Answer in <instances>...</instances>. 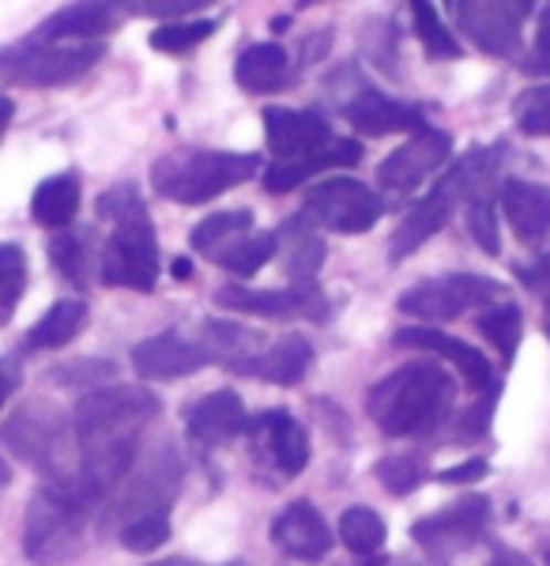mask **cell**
Listing matches in <instances>:
<instances>
[{
	"mask_svg": "<svg viewBox=\"0 0 550 566\" xmlns=\"http://www.w3.org/2000/svg\"><path fill=\"white\" fill-rule=\"evenodd\" d=\"M162 400L148 386H103L80 397L72 427L80 442V480L98 499L136 469L144 427L159 416Z\"/></svg>",
	"mask_w": 550,
	"mask_h": 566,
	"instance_id": "obj_1",
	"label": "cell"
},
{
	"mask_svg": "<svg viewBox=\"0 0 550 566\" xmlns=\"http://www.w3.org/2000/svg\"><path fill=\"white\" fill-rule=\"evenodd\" d=\"M98 216L114 219V234H109L103 258H98V276H103L106 287L151 295L155 283H159L162 253H159V234H155L148 205L140 197V186L136 181L109 186L98 197Z\"/></svg>",
	"mask_w": 550,
	"mask_h": 566,
	"instance_id": "obj_2",
	"label": "cell"
},
{
	"mask_svg": "<svg viewBox=\"0 0 550 566\" xmlns=\"http://www.w3.org/2000/svg\"><path fill=\"white\" fill-rule=\"evenodd\" d=\"M80 476L50 483L23 510V555L31 566H68L87 547V517L103 506Z\"/></svg>",
	"mask_w": 550,
	"mask_h": 566,
	"instance_id": "obj_3",
	"label": "cell"
},
{
	"mask_svg": "<svg viewBox=\"0 0 550 566\" xmlns=\"http://www.w3.org/2000/svg\"><path fill=\"white\" fill-rule=\"evenodd\" d=\"M456 400V381L437 363H408L384 374L366 397V412L389 438L430 434L448 419Z\"/></svg>",
	"mask_w": 550,
	"mask_h": 566,
	"instance_id": "obj_4",
	"label": "cell"
},
{
	"mask_svg": "<svg viewBox=\"0 0 550 566\" xmlns=\"http://www.w3.org/2000/svg\"><path fill=\"white\" fill-rule=\"evenodd\" d=\"M261 170L256 151H208L186 148L162 155L151 167V189L173 205H208V200L245 186Z\"/></svg>",
	"mask_w": 550,
	"mask_h": 566,
	"instance_id": "obj_5",
	"label": "cell"
},
{
	"mask_svg": "<svg viewBox=\"0 0 550 566\" xmlns=\"http://www.w3.org/2000/svg\"><path fill=\"white\" fill-rule=\"evenodd\" d=\"M72 438H76V427L64 419L57 405H50L42 397H31L0 423V446L12 458L39 469L42 476H50L53 483L80 476L76 442Z\"/></svg>",
	"mask_w": 550,
	"mask_h": 566,
	"instance_id": "obj_6",
	"label": "cell"
},
{
	"mask_svg": "<svg viewBox=\"0 0 550 566\" xmlns=\"http://www.w3.org/2000/svg\"><path fill=\"white\" fill-rule=\"evenodd\" d=\"M103 42H42L27 39L0 50V84L12 87H64L87 76L103 61Z\"/></svg>",
	"mask_w": 550,
	"mask_h": 566,
	"instance_id": "obj_7",
	"label": "cell"
},
{
	"mask_svg": "<svg viewBox=\"0 0 550 566\" xmlns=\"http://www.w3.org/2000/svg\"><path fill=\"white\" fill-rule=\"evenodd\" d=\"M181 476H186V461L173 446H159L148 453V461L136 464V476L125 483V491L106 506L103 525L106 528H125L136 517L148 514H170L173 499H178Z\"/></svg>",
	"mask_w": 550,
	"mask_h": 566,
	"instance_id": "obj_8",
	"label": "cell"
},
{
	"mask_svg": "<svg viewBox=\"0 0 550 566\" xmlns=\"http://www.w3.org/2000/svg\"><path fill=\"white\" fill-rule=\"evenodd\" d=\"M506 303V287L490 276H475V272H453V276H434L400 295V310L408 317H423V322H453L467 310H490Z\"/></svg>",
	"mask_w": 550,
	"mask_h": 566,
	"instance_id": "obj_9",
	"label": "cell"
},
{
	"mask_svg": "<svg viewBox=\"0 0 550 566\" xmlns=\"http://www.w3.org/2000/svg\"><path fill=\"white\" fill-rule=\"evenodd\" d=\"M490 525V499L483 495H464L456 499L453 506L437 510V514H426L411 525V541H415L434 563H448L456 559L467 547H475L487 536Z\"/></svg>",
	"mask_w": 550,
	"mask_h": 566,
	"instance_id": "obj_10",
	"label": "cell"
},
{
	"mask_svg": "<svg viewBox=\"0 0 550 566\" xmlns=\"http://www.w3.org/2000/svg\"><path fill=\"white\" fill-rule=\"evenodd\" d=\"M302 216L336 234H366L384 216V200L359 178H328L306 193Z\"/></svg>",
	"mask_w": 550,
	"mask_h": 566,
	"instance_id": "obj_11",
	"label": "cell"
},
{
	"mask_svg": "<svg viewBox=\"0 0 550 566\" xmlns=\"http://www.w3.org/2000/svg\"><path fill=\"white\" fill-rule=\"evenodd\" d=\"M456 23L479 50L494 53V57H517L520 31L531 12L528 0H461L453 4Z\"/></svg>",
	"mask_w": 550,
	"mask_h": 566,
	"instance_id": "obj_12",
	"label": "cell"
},
{
	"mask_svg": "<svg viewBox=\"0 0 550 566\" xmlns=\"http://www.w3.org/2000/svg\"><path fill=\"white\" fill-rule=\"evenodd\" d=\"M245 434H250L253 458L261 461L264 469L279 472L283 480H295L306 472L309 453H314L309 450V434L287 408H268V412L253 416Z\"/></svg>",
	"mask_w": 550,
	"mask_h": 566,
	"instance_id": "obj_13",
	"label": "cell"
},
{
	"mask_svg": "<svg viewBox=\"0 0 550 566\" xmlns=\"http://www.w3.org/2000/svg\"><path fill=\"white\" fill-rule=\"evenodd\" d=\"M215 306L234 310V314H253V317H272V322H290V317H309V322H328V303L317 291V283L309 287H219Z\"/></svg>",
	"mask_w": 550,
	"mask_h": 566,
	"instance_id": "obj_14",
	"label": "cell"
},
{
	"mask_svg": "<svg viewBox=\"0 0 550 566\" xmlns=\"http://www.w3.org/2000/svg\"><path fill=\"white\" fill-rule=\"evenodd\" d=\"M448 155H453V136L445 129H430L426 125V129L411 133L408 144H400L396 151L381 159V167H378L381 189L396 197L415 193L430 175H437V170L445 167Z\"/></svg>",
	"mask_w": 550,
	"mask_h": 566,
	"instance_id": "obj_15",
	"label": "cell"
},
{
	"mask_svg": "<svg viewBox=\"0 0 550 566\" xmlns=\"http://www.w3.org/2000/svg\"><path fill=\"white\" fill-rule=\"evenodd\" d=\"M219 355L208 348V340H192L181 328H167V333H155L148 340H140L133 348V370L144 381H173L189 378V374L212 367Z\"/></svg>",
	"mask_w": 550,
	"mask_h": 566,
	"instance_id": "obj_16",
	"label": "cell"
},
{
	"mask_svg": "<svg viewBox=\"0 0 550 566\" xmlns=\"http://www.w3.org/2000/svg\"><path fill=\"white\" fill-rule=\"evenodd\" d=\"M343 117L359 136H389V133H419L426 129V109L419 103L384 95L378 87H359L351 98L339 103Z\"/></svg>",
	"mask_w": 550,
	"mask_h": 566,
	"instance_id": "obj_17",
	"label": "cell"
},
{
	"mask_svg": "<svg viewBox=\"0 0 550 566\" xmlns=\"http://www.w3.org/2000/svg\"><path fill=\"white\" fill-rule=\"evenodd\" d=\"M264 140L279 159L314 155L336 140L332 125L320 109H290V106H264Z\"/></svg>",
	"mask_w": 550,
	"mask_h": 566,
	"instance_id": "obj_18",
	"label": "cell"
},
{
	"mask_svg": "<svg viewBox=\"0 0 550 566\" xmlns=\"http://www.w3.org/2000/svg\"><path fill=\"white\" fill-rule=\"evenodd\" d=\"M245 427H250V416H245V405L234 389L208 392L186 412V431L200 453H215L231 446L237 434H245Z\"/></svg>",
	"mask_w": 550,
	"mask_h": 566,
	"instance_id": "obj_19",
	"label": "cell"
},
{
	"mask_svg": "<svg viewBox=\"0 0 550 566\" xmlns=\"http://www.w3.org/2000/svg\"><path fill=\"white\" fill-rule=\"evenodd\" d=\"M392 344H396V348H419V352L442 355V359H448L456 370H461L464 386L472 392H490L494 386H498V381H494V367H490L487 355H483L479 348H472V344L456 340V336L437 333V328H430V325L400 328V333L392 336Z\"/></svg>",
	"mask_w": 550,
	"mask_h": 566,
	"instance_id": "obj_20",
	"label": "cell"
},
{
	"mask_svg": "<svg viewBox=\"0 0 550 566\" xmlns=\"http://www.w3.org/2000/svg\"><path fill=\"white\" fill-rule=\"evenodd\" d=\"M272 541L283 555L302 563H325L332 552V528L309 499H298L272 522Z\"/></svg>",
	"mask_w": 550,
	"mask_h": 566,
	"instance_id": "obj_21",
	"label": "cell"
},
{
	"mask_svg": "<svg viewBox=\"0 0 550 566\" xmlns=\"http://www.w3.org/2000/svg\"><path fill=\"white\" fill-rule=\"evenodd\" d=\"M501 212H506L512 234L539 253H550V186L525 178H509L498 189Z\"/></svg>",
	"mask_w": 550,
	"mask_h": 566,
	"instance_id": "obj_22",
	"label": "cell"
},
{
	"mask_svg": "<svg viewBox=\"0 0 550 566\" xmlns=\"http://www.w3.org/2000/svg\"><path fill=\"white\" fill-rule=\"evenodd\" d=\"M226 367L242 374V378L268 381V386H298L309 374V367H314V344L306 336H283L272 348L256 352L253 359H237L226 363Z\"/></svg>",
	"mask_w": 550,
	"mask_h": 566,
	"instance_id": "obj_23",
	"label": "cell"
},
{
	"mask_svg": "<svg viewBox=\"0 0 550 566\" xmlns=\"http://www.w3.org/2000/svg\"><path fill=\"white\" fill-rule=\"evenodd\" d=\"M456 205H461V200H456V197L448 193V189L442 186V181H437V186L430 189V193H426L423 200H419V205L411 208L408 216L400 219L396 231H392V242H389V261H403V258H411V253H415L419 245L434 239V234L442 231V227L448 223V219H453Z\"/></svg>",
	"mask_w": 550,
	"mask_h": 566,
	"instance_id": "obj_24",
	"label": "cell"
},
{
	"mask_svg": "<svg viewBox=\"0 0 550 566\" xmlns=\"http://www.w3.org/2000/svg\"><path fill=\"white\" fill-rule=\"evenodd\" d=\"M362 159V144L351 140V136H336L328 148H320L314 155H298V159H279V163H268L264 170V189L268 193H290L298 189L302 181H309L314 175L328 167H355Z\"/></svg>",
	"mask_w": 550,
	"mask_h": 566,
	"instance_id": "obj_25",
	"label": "cell"
},
{
	"mask_svg": "<svg viewBox=\"0 0 550 566\" xmlns=\"http://www.w3.org/2000/svg\"><path fill=\"white\" fill-rule=\"evenodd\" d=\"M121 27V8L114 4H68L61 12L45 15L34 27V39L42 42H103Z\"/></svg>",
	"mask_w": 550,
	"mask_h": 566,
	"instance_id": "obj_26",
	"label": "cell"
},
{
	"mask_svg": "<svg viewBox=\"0 0 550 566\" xmlns=\"http://www.w3.org/2000/svg\"><path fill=\"white\" fill-rule=\"evenodd\" d=\"M290 53L283 50L279 42H253L237 53L234 61V80L242 91L250 95H272V91L287 87L290 84Z\"/></svg>",
	"mask_w": 550,
	"mask_h": 566,
	"instance_id": "obj_27",
	"label": "cell"
},
{
	"mask_svg": "<svg viewBox=\"0 0 550 566\" xmlns=\"http://www.w3.org/2000/svg\"><path fill=\"white\" fill-rule=\"evenodd\" d=\"M91 322V310L80 298H61L57 306H50L39 317V325L23 336V352H57L64 344H72Z\"/></svg>",
	"mask_w": 550,
	"mask_h": 566,
	"instance_id": "obj_28",
	"label": "cell"
},
{
	"mask_svg": "<svg viewBox=\"0 0 550 566\" xmlns=\"http://www.w3.org/2000/svg\"><path fill=\"white\" fill-rule=\"evenodd\" d=\"M306 223H309L306 216H295L275 231V239L283 245V258H287L283 269H287V276L302 283V287H309L320 272V264H325V242H320Z\"/></svg>",
	"mask_w": 550,
	"mask_h": 566,
	"instance_id": "obj_29",
	"label": "cell"
},
{
	"mask_svg": "<svg viewBox=\"0 0 550 566\" xmlns=\"http://www.w3.org/2000/svg\"><path fill=\"white\" fill-rule=\"evenodd\" d=\"M80 175H53L45 178L31 197V216L39 227H50V231H68L72 219L80 212Z\"/></svg>",
	"mask_w": 550,
	"mask_h": 566,
	"instance_id": "obj_30",
	"label": "cell"
},
{
	"mask_svg": "<svg viewBox=\"0 0 550 566\" xmlns=\"http://www.w3.org/2000/svg\"><path fill=\"white\" fill-rule=\"evenodd\" d=\"M253 234V212L250 208H231V212H215L204 223L192 227L189 245L204 258L219 261L223 253H231L237 242H245Z\"/></svg>",
	"mask_w": 550,
	"mask_h": 566,
	"instance_id": "obj_31",
	"label": "cell"
},
{
	"mask_svg": "<svg viewBox=\"0 0 550 566\" xmlns=\"http://www.w3.org/2000/svg\"><path fill=\"white\" fill-rule=\"evenodd\" d=\"M339 541L347 544V552L351 555L370 559V555H378L384 547V541H389V528H384L378 510L351 506V510H343V517H339Z\"/></svg>",
	"mask_w": 550,
	"mask_h": 566,
	"instance_id": "obj_32",
	"label": "cell"
},
{
	"mask_svg": "<svg viewBox=\"0 0 550 566\" xmlns=\"http://www.w3.org/2000/svg\"><path fill=\"white\" fill-rule=\"evenodd\" d=\"M475 325H479V333L501 352V359H512V355H517L520 333H525V314H520L517 303H509L506 298V303L483 310V314L475 317Z\"/></svg>",
	"mask_w": 550,
	"mask_h": 566,
	"instance_id": "obj_33",
	"label": "cell"
},
{
	"mask_svg": "<svg viewBox=\"0 0 550 566\" xmlns=\"http://www.w3.org/2000/svg\"><path fill=\"white\" fill-rule=\"evenodd\" d=\"M50 261L68 283L87 287V280H91V234L84 239L80 231H57V239L50 242Z\"/></svg>",
	"mask_w": 550,
	"mask_h": 566,
	"instance_id": "obj_34",
	"label": "cell"
},
{
	"mask_svg": "<svg viewBox=\"0 0 550 566\" xmlns=\"http://www.w3.org/2000/svg\"><path fill=\"white\" fill-rule=\"evenodd\" d=\"M373 472H378L381 488L400 499L411 495V491H419L430 480V464L423 453H392V458H381Z\"/></svg>",
	"mask_w": 550,
	"mask_h": 566,
	"instance_id": "obj_35",
	"label": "cell"
},
{
	"mask_svg": "<svg viewBox=\"0 0 550 566\" xmlns=\"http://www.w3.org/2000/svg\"><path fill=\"white\" fill-rule=\"evenodd\" d=\"M411 15H415V34H419V45L426 50V57L434 61H456L461 57V45H456V39L448 34L445 20L437 15L434 4H426V0H415L411 4Z\"/></svg>",
	"mask_w": 550,
	"mask_h": 566,
	"instance_id": "obj_36",
	"label": "cell"
},
{
	"mask_svg": "<svg viewBox=\"0 0 550 566\" xmlns=\"http://www.w3.org/2000/svg\"><path fill=\"white\" fill-rule=\"evenodd\" d=\"M27 291V253L15 242L0 245V328H8V322L15 317Z\"/></svg>",
	"mask_w": 550,
	"mask_h": 566,
	"instance_id": "obj_37",
	"label": "cell"
},
{
	"mask_svg": "<svg viewBox=\"0 0 550 566\" xmlns=\"http://www.w3.org/2000/svg\"><path fill=\"white\" fill-rule=\"evenodd\" d=\"M275 253H279V239H275V231H253L245 242H237L231 253H223L215 264H223L226 272H234V276H256V272L268 264Z\"/></svg>",
	"mask_w": 550,
	"mask_h": 566,
	"instance_id": "obj_38",
	"label": "cell"
},
{
	"mask_svg": "<svg viewBox=\"0 0 550 566\" xmlns=\"http://www.w3.org/2000/svg\"><path fill=\"white\" fill-rule=\"evenodd\" d=\"M219 20H178L162 23L151 31V45L159 53H192L197 45H204L215 34Z\"/></svg>",
	"mask_w": 550,
	"mask_h": 566,
	"instance_id": "obj_39",
	"label": "cell"
},
{
	"mask_svg": "<svg viewBox=\"0 0 550 566\" xmlns=\"http://www.w3.org/2000/svg\"><path fill=\"white\" fill-rule=\"evenodd\" d=\"M117 378V367L109 359H68V363H57V367L45 370V381L50 386H61V389H87V386H98V381H109Z\"/></svg>",
	"mask_w": 550,
	"mask_h": 566,
	"instance_id": "obj_40",
	"label": "cell"
},
{
	"mask_svg": "<svg viewBox=\"0 0 550 566\" xmlns=\"http://www.w3.org/2000/svg\"><path fill=\"white\" fill-rule=\"evenodd\" d=\"M117 541H121L128 552L136 555H148L155 547H162L170 541V514H148V517H136L125 528H117Z\"/></svg>",
	"mask_w": 550,
	"mask_h": 566,
	"instance_id": "obj_41",
	"label": "cell"
},
{
	"mask_svg": "<svg viewBox=\"0 0 550 566\" xmlns=\"http://www.w3.org/2000/svg\"><path fill=\"white\" fill-rule=\"evenodd\" d=\"M517 129L528 136H550V84L528 87L517 95Z\"/></svg>",
	"mask_w": 550,
	"mask_h": 566,
	"instance_id": "obj_42",
	"label": "cell"
},
{
	"mask_svg": "<svg viewBox=\"0 0 550 566\" xmlns=\"http://www.w3.org/2000/svg\"><path fill=\"white\" fill-rule=\"evenodd\" d=\"M494 200H498V197L472 200V205H467V231H472V239L479 242L483 253L498 258V253H501V234H498V212H494Z\"/></svg>",
	"mask_w": 550,
	"mask_h": 566,
	"instance_id": "obj_43",
	"label": "cell"
},
{
	"mask_svg": "<svg viewBox=\"0 0 550 566\" xmlns=\"http://www.w3.org/2000/svg\"><path fill=\"white\" fill-rule=\"evenodd\" d=\"M525 72L528 76H550V4H543L536 23V42H531V53L525 57Z\"/></svg>",
	"mask_w": 550,
	"mask_h": 566,
	"instance_id": "obj_44",
	"label": "cell"
},
{
	"mask_svg": "<svg viewBox=\"0 0 550 566\" xmlns=\"http://www.w3.org/2000/svg\"><path fill=\"white\" fill-rule=\"evenodd\" d=\"M494 405H498V386H494L490 392H483V400H475L472 412L461 419V442H475L479 434H487Z\"/></svg>",
	"mask_w": 550,
	"mask_h": 566,
	"instance_id": "obj_45",
	"label": "cell"
},
{
	"mask_svg": "<svg viewBox=\"0 0 550 566\" xmlns=\"http://www.w3.org/2000/svg\"><path fill=\"white\" fill-rule=\"evenodd\" d=\"M140 15H186V12H204V0H144V4H128Z\"/></svg>",
	"mask_w": 550,
	"mask_h": 566,
	"instance_id": "obj_46",
	"label": "cell"
},
{
	"mask_svg": "<svg viewBox=\"0 0 550 566\" xmlns=\"http://www.w3.org/2000/svg\"><path fill=\"white\" fill-rule=\"evenodd\" d=\"M512 272L525 280V287L547 291L550 287V253H536V261H531V264H517Z\"/></svg>",
	"mask_w": 550,
	"mask_h": 566,
	"instance_id": "obj_47",
	"label": "cell"
},
{
	"mask_svg": "<svg viewBox=\"0 0 550 566\" xmlns=\"http://www.w3.org/2000/svg\"><path fill=\"white\" fill-rule=\"evenodd\" d=\"M490 472V464L483 461V458H472V461H464V464H456V469H445V472H437V480L442 483H453V488H461V483H475V480H483Z\"/></svg>",
	"mask_w": 550,
	"mask_h": 566,
	"instance_id": "obj_48",
	"label": "cell"
},
{
	"mask_svg": "<svg viewBox=\"0 0 550 566\" xmlns=\"http://www.w3.org/2000/svg\"><path fill=\"white\" fill-rule=\"evenodd\" d=\"M15 386H20V367H15V359H0V405L12 397Z\"/></svg>",
	"mask_w": 550,
	"mask_h": 566,
	"instance_id": "obj_49",
	"label": "cell"
},
{
	"mask_svg": "<svg viewBox=\"0 0 550 566\" xmlns=\"http://www.w3.org/2000/svg\"><path fill=\"white\" fill-rule=\"evenodd\" d=\"M483 566H536V563H531L528 555L512 552V547H494V555Z\"/></svg>",
	"mask_w": 550,
	"mask_h": 566,
	"instance_id": "obj_50",
	"label": "cell"
},
{
	"mask_svg": "<svg viewBox=\"0 0 550 566\" xmlns=\"http://www.w3.org/2000/svg\"><path fill=\"white\" fill-rule=\"evenodd\" d=\"M12 114H15V103L8 95H0V136L8 133V125H12Z\"/></svg>",
	"mask_w": 550,
	"mask_h": 566,
	"instance_id": "obj_51",
	"label": "cell"
},
{
	"mask_svg": "<svg viewBox=\"0 0 550 566\" xmlns=\"http://www.w3.org/2000/svg\"><path fill=\"white\" fill-rule=\"evenodd\" d=\"M148 566H204L197 559H159V563H148ZM223 566H245V563H223Z\"/></svg>",
	"mask_w": 550,
	"mask_h": 566,
	"instance_id": "obj_52",
	"label": "cell"
},
{
	"mask_svg": "<svg viewBox=\"0 0 550 566\" xmlns=\"http://www.w3.org/2000/svg\"><path fill=\"white\" fill-rule=\"evenodd\" d=\"M192 276V264L181 258V261H173V280H189Z\"/></svg>",
	"mask_w": 550,
	"mask_h": 566,
	"instance_id": "obj_53",
	"label": "cell"
},
{
	"mask_svg": "<svg viewBox=\"0 0 550 566\" xmlns=\"http://www.w3.org/2000/svg\"><path fill=\"white\" fill-rule=\"evenodd\" d=\"M8 483H12V469H8V461L0 458V491H4Z\"/></svg>",
	"mask_w": 550,
	"mask_h": 566,
	"instance_id": "obj_54",
	"label": "cell"
},
{
	"mask_svg": "<svg viewBox=\"0 0 550 566\" xmlns=\"http://www.w3.org/2000/svg\"><path fill=\"white\" fill-rule=\"evenodd\" d=\"M547 336H550V303H547Z\"/></svg>",
	"mask_w": 550,
	"mask_h": 566,
	"instance_id": "obj_55",
	"label": "cell"
},
{
	"mask_svg": "<svg viewBox=\"0 0 550 566\" xmlns=\"http://www.w3.org/2000/svg\"><path fill=\"white\" fill-rule=\"evenodd\" d=\"M547 566H550V555H547Z\"/></svg>",
	"mask_w": 550,
	"mask_h": 566,
	"instance_id": "obj_56",
	"label": "cell"
}]
</instances>
